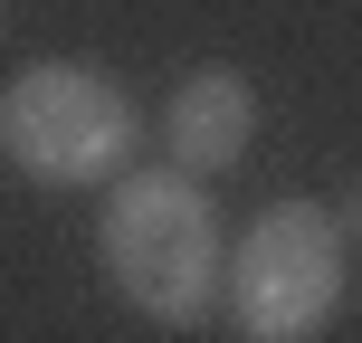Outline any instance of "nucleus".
Segmentation results:
<instances>
[{
	"mask_svg": "<svg viewBox=\"0 0 362 343\" xmlns=\"http://www.w3.org/2000/svg\"><path fill=\"white\" fill-rule=\"evenodd\" d=\"M95 267L144 325L191 334L219 306V277H229V238H219L210 191L191 172H124L105 219H95Z\"/></svg>",
	"mask_w": 362,
	"mask_h": 343,
	"instance_id": "f257e3e1",
	"label": "nucleus"
},
{
	"mask_svg": "<svg viewBox=\"0 0 362 343\" xmlns=\"http://www.w3.org/2000/svg\"><path fill=\"white\" fill-rule=\"evenodd\" d=\"M344 286H353V229L325 200H267L238 229L219 306H229L238 343H315L344 315Z\"/></svg>",
	"mask_w": 362,
	"mask_h": 343,
	"instance_id": "f03ea898",
	"label": "nucleus"
},
{
	"mask_svg": "<svg viewBox=\"0 0 362 343\" xmlns=\"http://www.w3.org/2000/svg\"><path fill=\"white\" fill-rule=\"evenodd\" d=\"M134 134H144L134 95L115 86L105 67H76V57L19 67L10 95H0V153H10L38 191H95V181H124Z\"/></svg>",
	"mask_w": 362,
	"mask_h": 343,
	"instance_id": "7ed1b4c3",
	"label": "nucleus"
},
{
	"mask_svg": "<svg viewBox=\"0 0 362 343\" xmlns=\"http://www.w3.org/2000/svg\"><path fill=\"white\" fill-rule=\"evenodd\" d=\"M248 134H257V95H248V76H238V67H200V76H181L172 105H163L172 172H191V181L229 172L238 153H248Z\"/></svg>",
	"mask_w": 362,
	"mask_h": 343,
	"instance_id": "20e7f679",
	"label": "nucleus"
}]
</instances>
